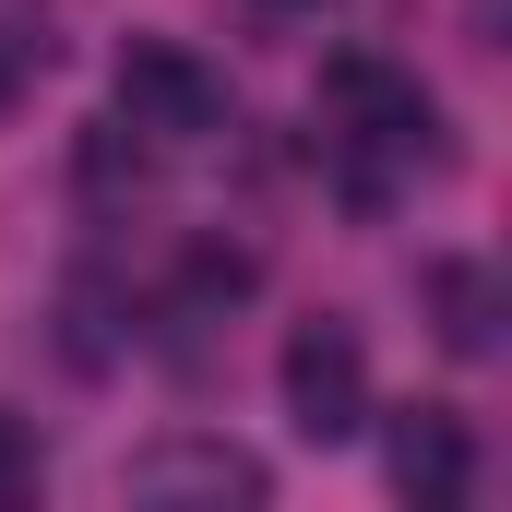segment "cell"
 Listing matches in <instances>:
<instances>
[{
	"label": "cell",
	"mask_w": 512,
	"mask_h": 512,
	"mask_svg": "<svg viewBox=\"0 0 512 512\" xmlns=\"http://www.w3.org/2000/svg\"><path fill=\"white\" fill-rule=\"evenodd\" d=\"M322 143L346 155V191L382 203V155H441V108L417 96V72H393L382 48H334L322 60Z\"/></svg>",
	"instance_id": "1"
},
{
	"label": "cell",
	"mask_w": 512,
	"mask_h": 512,
	"mask_svg": "<svg viewBox=\"0 0 512 512\" xmlns=\"http://www.w3.org/2000/svg\"><path fill=\"white\" fill-rule=\"evenodd\" d=\"M108 84H120V120L155 131V143H203V131H227V72H215L203 48H179V36H131Z\"/></svg>",
	"instance_id": "2"
},
{
	"label": "cell",
	"mask_w": 512,
	"mask_h": 512,
	"mask_svg": "<svg viewBox=\"0 0 512 512\" xmlns=\"http://www.w3.org/2000/svg\"><path fill=\"white\" fill-rule=\"evenodd\" d=\"M274 382H286L298 441H322V453L370 429V346H358L346 322H298V334H286V358H274Z\"/></svg>",
	"instance_id": "3"
},
{
	"label": "cell",
	"mask_w": 512,
	"mask_h": 512,
	"mask_svg": "<svg viewBox=\"0 0 512 512\" xmlns=\"http://www.w3.org/2000/svg\"><path fill=\"white\" fill-rule=\"evenodd\" d=\"M382 465H393V489H405L417 512H453L465 489H477V441H465L453 405H405L393 441H382Z\"/></svg>",
	"instance_id": "4"
},
{
	"label": "cell",
	"mask_w": 512,
	"mask_h": 512,
	"mask_svg": "<svg viewBox=\"0 0 512 512\" xmlns=\"http://www.w3.org/2000/svg\"><path fill=\"white\" fill-rule=\"evenodd\" d=\"M131 501H262V465L239 453V441H155V453H131V477H120Z\"/></svg>",
	"instance_id": "5"
},
{
	"label": "cell",
	"mask_w": 512,
	"mask_h": 512,
	"mask_svg": "<svg viewBox=\"0 0 512 512\" xmlns=\"http://www.w3.org/2000/svg\"><path fill=\"white\" fill-rule=\"evenodd\" d=\"M417 298H429V334H441L453 358H489V346H501V274H489V262H429Z\"/></svg>",
	"instance_id": "6"
},
{
	"label": "cell",
	"mask_w": 512,
	"mask_h": 512,
	"mask_svg": "<svg viewBox=\"0 0 512 512\" xmlns=\"http://www.w3.org/2000/svg\"><path fill=\"white\" fill-rule=\"evenodd\" d=\"M251 286H262L251 251H191V274H179V298H191V310H239Z\"/></svg>",
	"instance_id": "7"
},
{
	"label": "cell",
	"mask_w": 512,
	"mask_h": 512,
	"mask_svg": "<svg viewBox=\"0 0 512 512\" xmlns=\"http://www.w3.org/2000/svg\"><path fill=\"white\" fill-rule=\"evenodd\" d=\"M24 477H36V441H24V417H0V501H12Z\"/></svg>",
	"instance_id": "8"
},
{
	"label": "cell",
	"mask_w": 512,
	"mask_h": 512,
	"mask_svg": "<svg viewBox=\"0 0 512 512\" xmlns=\"http://www.w3.org/2000/svg\"><path fill=\"white\" fill-rule=\"evenodd\" d=\"M12 84H24V60H12V48H0V108H12Z\"/></svg>",
	"instance_id": "9"
},
{
	"label": "cell",
	"mask_w": 512,
	"mask_h": 512,
	"mask_svg": "<svg viewBox=\"0 0 512 512\" xmlns=\"http://www.w3.org/2000/svg\"><path fill=\"white\" fill-rule=\"evenodd\" d=\"M274 12H322V0H274Z\"/></svg>",
	"instance_id": "10"
}]
</instances>
